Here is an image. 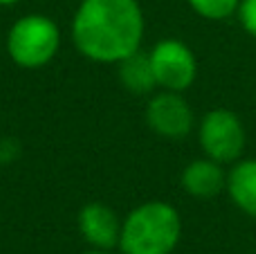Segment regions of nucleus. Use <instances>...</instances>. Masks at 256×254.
<instances>
[{"instance_id":"1","label":"nucleus","mask_w":256,"mask_h":254,"mask_svg":"<svg viewBox=\"0 0 256 254\" xmlns=\"http://www.w3.org/2000/svg\"><path fill=\"white\" fill-rule=\"evenodd\" d=\"M144 12L137 0H81L72 20V38L86 58L120 63L142 50Z\"/></svg>"},{"instance_id":"2","label":"nucleus","mask_w":256,"mask_h":254,"mask_svg":"<svg viewBox=\"0 0 256 254\" xmlns=\"http://www.w3.org/2000/svg\"><path fill=\"white\" fill-rule=\"evenodd\" d=\"M180 236V212L164 200H148L124 218L120 250L124 254H171Z\"/></svg>"},{"instance_id":"3","label":"nucleus","mask_w":256,"mask_h":254,"mask_svg":"<svg viewBox=\"0 0 256 254\" xmlns=\"http://www.w3.org/2000/svg\"><path fill=\"white\" fill-rule=\"evenodd\" d=\"M61 45V30L43 14L22 16L7 34V52L12 61L27 70L43 68L56 56Z\"/></svg>"},{"instance_id":"4","label":"nucleus","mask_w":256,"mask_h":254,"mask_svg":"<svg viewBox=\"0 0 256 254\" xmlns=\"http://www.w3.org/2000/svg\"><path fill=\"white\" fill-rule=\"evenodd\" d=\"M198 142L204 158L234 164L243 158L248 133L240 117L230 108H214L200 120L198 124Z\"/></svg>"},{"instance_id":"5","label":"nucleus","mask_w":256,"mask_h":254,"mask_svg":"<svg viewBox=\"0 0 256 254\" xmlns=\"http://www.w3.org/2000/svg\"><path fill=\"white\" fill-rule=\"evenodd\" d=\"M150 63L158 79V88L184 92L198 76V61L194 50L178 38H164L150 50Z\"/></svg>"},{"instance_id":"6","label":"nucleus","mask_w":256,"mask_h":254,"mask_svg":"<svg viewBox=\"0 0 256 254\" xmlns=\"http://www.w3.org/2000/svg\"><path fill=\"white\" fill-rule=\"evenodd\" d=\"M146 122L153 133L166 140H182L194 130L196 117L189 102L180 92L164 90L150 97L146 106Z\"/></svg>"},{"instance_id":"7","label":"nucleus","mask_w":256,"mask_h":254,"mask_svg":"<svg viewBox=\"0 0 256 254\" xmlns=\"http://www.w3.org/2000/svg\"><path fill=\"white\" fill-rule=\"evenodd\" d=\"M79 232L94 250L120 248L122 220L104 202H88L79 212Z\"/></svg>"},{"instance_id":"8","label":"nucleus","mask_w":256,"mask_h":254,"mask_svg":"<svg viewBox=\"0 0 256 254\" xmlns=\"http://www.w3.org/2000/svg\"><path fill=\"white\" fill-rule=\"evenodd\" d=\"M180 182H182V189L191 198L212 200V198L220 196L227 187L225 164L212 160V158H198V160L189 162L184 166Z\"/></svg>"},{"instance_id":"9","label":"nucleus","mask_w":256,"mask_h":254,"mask_svg":"<svg viewBox=\"0 0 256 254\" xmlns=\"http://www.w3.org/2000/svg\"><path fill=\"white\" fill-rule=\"evenodd\" d=\"M230 200L245 216L256 218V158H240L227 171V187Z\"/></svg>"},{"instance_id":"10","label":"nucleus","mask_w":256,"mask_h":254,"mask_svg":"<svg viewBox=\"0 0 256 254\" xmlns=\"http://www.w3.org/2000/svg\"><path fill=\"white\" fill-rule=\"evenodd\" d=\"M117 66H120V81L128 92L150 94L158 88V79H155V72H153L150 54L137 50L135 54L126 56L124 61H120Z\"/></svg>"},{"instance_id":"11","label":"nucleus","mask_w":256,"mask_h":254,"mask_svg":"<svg viewBox=\"0 0 256 254\" xmlns=\"http://www.w3.org/2000/svg\"><path fill=\"white\" fill-rule=\"evenodd\" d=\"M189 7L204 20H227L236 16L240 0H186Z\"/></svg>"},{"instance_id":"12","label":"nucleus","mask_w":256,"mask_h":254,"mask_svg":"<svg viewBox=\"0 0 256 254\" xmlns=\"http://www.w3.org/2000/svg\"><path fill=\"white\" fill-rule=\"evenodd\" d=\"M236 18L240 20L243 30L248 32L252 38H256V0H240Z\"/></svg>"},{"instance_id":"13","label":"nucleus","mask_w":256,"mask_h":254,"mask_svg":"<svg viewBox=\"0 0 256 254\" xmlns=\"http://www.w3.org/2000/svg\"><path fill=\"white\" fill-rule=\"evenodd\" d=\"M18 156V142L16 140H0V162L7 164Z\"/></svg>"},{"instance_id":"14","label":"nucleus","mask_w":256,"mask_h":254,"mask_svg":"<svg viewBox=\"0 0 256 254\" xmlns=\"http://www.w3.org/2000/svg\"><path fill=\"white\" fill-rule=\"evenodd\" d=\"M84 254H110V250H90V252H84Z\"/></svg>"},{"instance_id":"15","label":"nucleus","mask_w":256,"mask_h":254,"mask_svg":"<svg viewBox=\"0 0 256 254\" xmlns=\"http://www.w3.org/2000/svg\"><path fill=\"white\" fill-rule=\"evenodd\" d=\"M18 0H0V4H2V7H9V4H16Z\"/></svg>"}]
</instances>
